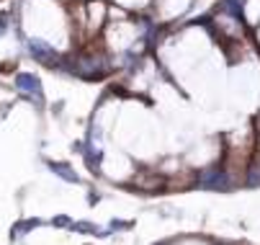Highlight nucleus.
Returning a JSON list of instances; mask_svg holds the SVG:
<instances>
[{"mask_svg": "<svg viewBox=\"0 0 260 245\" xmlns=\"http://www.w3.org/2000/svg\"><path fill=\"white\" fill-rule=\"evenodd\" d=\"M201 181H204V183H224V176H221V173H216V170H211V173H204Z\"/></svg>", "mask_w": 260, "mask_h": 245, "instance_id": "f257e3e1", "label": "nucleus"}]
</instances>
